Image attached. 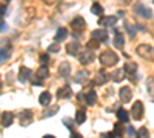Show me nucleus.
<instances>
[{
    "mask_svg": "<svg viewBox=\"0 0 154 138\" xmlns=\"http://www.w3.org/2000/svg\"><path fill=\"white\" fill-rule=\"evenodd\" d=\"M123 44H125V39H123L122 34H116L114 37V46L116 48H123Z\"/></svg>",
    "mask_w": 154,
    "mask_h": 138,
    "instance_id": "412c9836",
    "label": "nucleus"
},
{
    "mask_svg": "<svg viewBox=\"0 0 154 138\" xmlns=\"http://www.w3.org/2000/svg\"><path fill=\"white\" fill-rule=\"evenodd\" d=\"M45 3H54V2H57V0H43Z\"/></svg>",
    "mask_w": 154,
    "mask_h": 138,
    "instance_id": "a19ab883",
    "label": "nucleus"
},
{
    "mask_svg": "<svg viewBox=\"0 0 154 138\" xmlns=\"http://www.w3.org/2000/svg\"><path fill=\"white\" fill-rule=\"evenodd\" d=\"M120 100H122L123 103H128L131 100V97H133V92H131V89L128 86H123L122 89H120Z\"/></svg>",
    "mask_w": 154,
    "mask_h": 138,
    "instance_id": "423d86ee",
    "label": "nucleus"
},
{
    "mask_svg": "<svg viewBox=\"0 0 154 138\" xmlns=\"http://www.w3.org/2000/svg\"><path fill=\"white\" fill-rule=\"evenodd\" d=\"M146 89H148V94L151 97V100L154 101V77H149L146 81Z\"/></svg>",
    "mask_w": 154,
    "mask_h": 138,
    "instance_id": "2eb2a0df",
    "label": "nucleus"
},
{
    "mask_svg": "<svg viewBox=\"0 0 154 138\" xmlns=\"http://www.w3.org/2000/svg\"><path fill=\"white\" fill-rule=\"evenodd\" d=\"M31 117H32V114H31V111H25V112H20V121L23 123H29L31 121Z\"/></svg>",
    "mask_w": 154,
    "mask_h": 138,
    "instance_id": "6ab92c4d",
    "label": "nucleus"
},
{
    "mask_svg": "<svg viewBox=\"0 0 154 138\" xmlns=\"http://www.w3.org/2000/svg\"><path fill=\"white\" fill-rule=\"evenodd\" d=\"M106 80H108V75L105 74V71H99V74H97V78H96L97 84H103V83H106Z\"/></svg>",
    "mask_w": 154,
    "mask_h": 138,
    "instance_id": "aec40b11",
    "label": "nucleus"
},
{
    "mask_svg": "<svg viewBox=\"0 0 154 138\" xmlns=\"http://www.w3.org/2000/svg\"><path fill=\"white\" fill-rule=\"evenodd\" d=\"M136 137L137 138H149L148 129H146V128H140V129H139V132L136 133Z\"/></svg>",
    "mask_w": 154,
    "mask_h": 138,
    "instance_id": "c85d7f7f",
    "label": "nucleus"
},
{
    "mask_svg": "<svg viewBox=\"0 0 154 138\" xmlns=\"http://www.w3.org/2000/svg\"><path fill=\"white\" fill-rule=\"evenodd\" d=\"M126 29H128V32H130V34H131V35H134V28H133V26H130V25H126Z\"/></svg>",
    "mask_w": 154,
    "mask_h": 138,
    "instance_id": "e433bc0d",
    "label": "nucleus"
},
{
    "mask_svg": "<svg viewBox=\"0 0 154 138\" xmlns=\"http://www.w3.org/2000/svg\"><path fill=\"white\" fill-rule=\"evenodd\" d=\"M50 51L51 52H59V44H51V46H50Z\"/></svg>",
    "mask_w": 154,
    "mask_h": 138,
    "instance_id": "72a5a7b5",
    "label": "nucleus"
},
{
    "mask_svg": "<svg viewBox=\"0 0 154 138\" xmlns=\"http://www.w3.org/2000/svg\"><path fill=\"white\" fill-rule=\"evenodd\" d=\"M151 46H148V44H140V46L137 48V52H139V55H142V57H148L149 54H151Z\"/></svg>",
    "mask_w": 154,
    "mask_h": 138,
    "instance_id": "ddd939ff",
    "label": "nucleus"
},
{
    "mask_svg": "<svg viewBox=\"0 0 154 138\" xmlns=\"http://www.w3.org/2000/svg\"><path fill=\"white\" fill-rule=\"evenodd\" d=\"M97 46H99V42H97V40H94V39H93V40H89V42L88 43H86V48H88V49L89 51H93V49H96V48Z\"/></svg>",
    "mask_w": 154,
    "mask_h": 138,
    "instance_id": "7c9ffc66",
    "label": "nucleus"
},
{
    "mask_svg": "<svg viewBox=\"0 0 154 138\" xmlns=\"http://www.w3.org/2000/svg\"><path fill=\"white\" fill-rule=\"evenodd\" d=\"M39 103L43 104V106L50 104V103H51V94H50V92H43V94H40V97H39Z\"/></svg>",
    "mask_w": 154,
    "mask_h": 138,
    "instance_id": "dca6fc26",
    "label": "nucleus"
},
{
    "mask_svg": "<svg viewBox=\"0 0 154 138\" xmlns=\"http://www.w3.org/2000/svg\"><path fill=\"white\" fill-rule=\"evenodd\" d=\"M0 86H2V81H0Z\"/></svg>",
    "mask_w": 154,
    "mask_h": 138,
    "instance_id": "37998d69",
    "label": "nucleus"
},
{
    "mask_svg": "<svg viewBox=\"0 0 154 138\" xmlns=\"http://www.w3.org/2000/svg\"><path fill=\"white\" fill-rule=\"evenodd\" d=\"M125 78V71L123 69H117L114 74H112V80L114 81H122Z\"/></svg>",
    "mask_w": 154,
    "mask_h": 138,
    "instance_id": "4be33fe9",
    "label": "nucleus"
},
{
    "mask_svg": "<svg viewBox=\"0 0 154 138\" xmlns=\"http://www.w3.org/2000/svg\"><path fill=\"white\" fill-rule=\"evenodd\" d=\"M85 78H88V72H85V71H80V72L76 75V81H77V83H82Z\"/></svg>",
    "mask_w": 154,
    "mask_h": 138,
    "instance_id": "c756f323",
    "label": "nucleus"
},
{
    "mask_svg": "<svg viewBox=\"0 0 154 138\" xmlns=\"http://www.w3.org/2000/svg\"><path fill=\"white\" fill-rule=\"evenodd\" d=\"M66 35H68V29H66V28H60V29H57V32H56V40H57V42L65 40Z\"/></svg>",
    "mask_w": 154,
    "mask_h": 138,
    "instance_id": "a211bd4d",
    "label": "nucleus"
},
{
    "mask_svg": "<svg viewBox=\"0 0 154 138\" xmlns=\"http://www.w3.org/2000/svg\"><path fill=\"white\" fill-rule=\"evenodd\" d=\"M134 11L139 14V16H142L143 18H151L153 17V12L149 8H146V6H143L142 3H137L136 6H134Z\"/></svg>",
    "mask_w": 154,
    "mask_h": 138,
    "instance_id": "f03ea898",
    "label": "nucleus"
},
{
    "mask_svg": "<svg viewBox=\"0 0 154 138\" xmlns=\"http://www.w3.org/2000/svg\"><path fill=\"white\" fill-rule=\"evenodd\" d=\"M79 51H80V44H79L77 42H73V43H69L68 46H66V52H68L69 55H77Z\"/></svg>",
    "mask_w": 154,
    "mask_h": 138,
    "instance_id": "9b49d317",
    "label": "nucleus"
},
{
    "mask_svg": "<svg viewBox=\"0 0 154 138\" xmlns=\"http://www.w3.org/2000/svg\"><path fill=\"white\" fill-rule=\"evenodd\" d=\"M117 117H119V120L122 121V123H126V121H128V112H126L125 109H119V111H117Z\"/></svg>",
    "mask_w": 154,
    "mask_h": 138,
    "instance_id": "b1692460",
    "label": "nucleus"
},
{
    "mask_svg": "<svg viewBox=\"0 0 154 138\" xmlns=\"http://www.w3.org/2000/svg\"><path fill=\"white\" fill-rule=\"evenodd\" d=\"M79 60H80L82 65H86V63H91L94 60V54H93V51L86 49L85 52H82L80 55H79Z\"/></svg>",
    "mask_w": 154,
    "mask_h": 138,
    "instance_id": "20e7f679",
    "label": "nucleus"
},
{
    "mask_svg": "<svg viewBox=\"0 0 154 138\" xmlns=\"http://www.w3.org/2000/svg\"><path fill=\"white\" fill-rule=\"evenodd\" d=\"M29 77H31V71L28 68H25V66H22L20 72H19V81H20V83H25L26 80H29Z\"/></svg>",
    "mask_w": 154,
    "mask_h": 138,
    "instance_id": "1a4fd4ad",
    "label": "nucleus"
},
{
    "mask_svg": "<svg viewBox=\"0 0 154 138\" xmlns=\"http://www.w3.org/2000/svg\"><path fill=\"white\" fill-rule=\"evenodd\" d=\"M48 58H50V55H48V54L40 55V60H42V63H46V61H48Z\"/></svg>",
    "mask_w": 154,
    "mask_h": 138,
    "instance_id": "c9c22d12",
    "label": "nucleus"
},
{
    "mask_svg": "<svg viewBox=\"0 0 154 138\" xmlns=\"http://www.w3.org/2000/svg\"><path fill=\"white\" fill-rule=\"evenodd\" d=\"M91 12L96 14V16H102V14H103V8L99 5V3H94V5L91 6Z\"/></svg>",
    "mask_w": 154,
    "mask_h": 138,
    "instance_id": "a878e982",
    "label": "nucleus"
},
{
    "mask_svg": "<svg viewBox=\"0 0 154 138\" xmlns=\"http://www.w3.org/2000/svg\"><path fill=\"white\" fill-rule=\"evenodd\" d=\"M99 25H102V26H114L116 25V17H111V16L102 17L99 20Z\"/></svg>",
    "mask_w": 154,
    "mask_h": 138,
    "instance_id": "f8f14e48",
    "label": "nucleus"
},
{
    "mask_svg": "<svg viewBox=\"0 0 154 138\" xmlns=\"http://www.w3.org/2000/svg\"><path fill=\"white\" fill-rule=\"evenodd\" d=\"M96 100H97V95H96L94 91H89L85 97V101H86V104H89V106H93V104L96 103Z\"/></svg>",
    "mask_w": 154,
    "mask_h": 138,
    "instance_id": "f3484780",
    "label": "nucleus"
},
{
    "mask_svg": "<svg viewBox=\"0 0 154 138\" xmlns=\"http://www.w3.org/2000/svg\"><path fill=\"white\" fill-rule=\"evenodd\" d=\"M9 58V49H0V63L6 61Z\"/></svg>",
    "mask_w": 154,
    "mask_h": 138,
    "instance_id": "cd10ccee",
    "label": "nucleus"
},
{
    "mask_svg": "<svg viewBox=\"0 0 154 138\" xmlns=\"http://www.w3.org/2000/svg\"><path fill=\"white\" fill-rule=\"evenodd\" d=\"M108 34H106V31H103V29H96V31H93V39L94 40H97V42H106V37Z\"/></svg>",
    "mask_w": 154,
    "mask_h": 138,
    "instance_id": "6e6552de",
    "label": "nucleus"
},
{
    "mask_svg": "<svg viewBox=\"0 0 154 138\" xmlns=\"http://www.w3.org/2000/svg\"><path fill=\"white\" fill-rule=\"evenodd\" d=\"M85 118H86V115H85V111H77V114H76V123L77 124H82V123L85 121Z\"/></svg>",
    "mask_w": 154,
    "mask_h": 138,
    "instance_id": "393cba45",
    "label": "nucleus"
},
{
    "mask_svg": "<svg viewBox=\"0 0 154 138\" xmlns=\"http://www.w3.org/2000/svg\"><path fill=\"white\" fill-rule=\"evenodd\" d=\"M133 117L136 118V120H140L142 117H143V104H142V101H136L133 104Z\"/></svg>",
    "mask_w": 154,
    "mask_h": 138,
    "instance_id": "7ed1b4c3",
    "label": "nucleus"
},
{
    "mask_svg": "<svg viewBox=\"0 0 154 138\" xmlns=\"http://www.w3.org/2000/svg\"><path fill=\"white\" fill-rule=\"evenodd\" d=\"M37 77H39V78H42V80L48 77V68H46V66H42V68H40L39 71H37Z\"/></svg>",
    "mask_w": 154,
    "mask_h": 138,
    "instance_id": "bb28decb",
    "label": "nucleus"
},
{
    "mask_svg": "<svg viewBox=\"0 0 154 138\" xmlns=\"http://www.w3.org/2000/svg\"><path fill=\"white\" fill-rule=\"evenodd\" d=\"M3 31H6V23L3 20H0V32H3Z\"/></svg>",
    "mask_w": 154,
    "mask_h": 138,
    "instance_id": "f704fd0d",
    "label": "nucleus"
},
{
    "mask_svg": "<svg viewBox=\"0 0 154 138\" xmlns=\"http://www.w3.org/2000/svg\"><path fill=\"white\" fill-rule=\"evenodd\" d=\"M57 111H59V107H57V106H54V107H52V111H48V112H45V114H43V117H51V115L57 114Z\"/></svg>",
    "mask_w": 154,
    "mask_h": 138,
    "instance_id": "2f4dec72",
    "label": "nucleus"
},
{
    "mask_svg": "<svg viewBox=\"0 0 154 138\" xmlns=\"http://www.w3.org/2000/svg\"><path fill=\"white\" fill-rule=\"evenodd\" d=\"M43 138H56V137H54V135H45Z\"/></svg>",
    "mask_w": 154,
    "mask_h": 138,
    "instance_id": "79ce46f5",
    "label": "nucleus"
},
{
    "mask_svg": "<svg viewBox=\"0 0 154 138\" xmlns=\"http://www.w3.org/2000/svg\"><path fill=\"white\" fill-rule=\"evenodd\" d=\"M71 26H73V29L74 31H79V32H82L83 29L86 28V25H85V20L82 17H76L73 20V23H71Z\"/></svg>",
    "mask_w": 154,
    "mask_h": 138,
    "instance_id": "39448f33",
    "label": "nucleus"
},
{
    "mask_svg": "<svg viewBox=\"0 0 154 138\" xmlns=\"http://www.w3.org/2000/svg\"><path fill=\"white\" fill-rule=\"evenodd\" d=\"M71 138H83V137H82L80 133H77V132H73L71 133Z\"/></svg>",
    "mask_w": 154,
    "mask_h": 138,
    "instance_id": "58836bf2",
    "label": "nucleus"
},
{
    "mask_svg": "<svg viewBox=\"0 0 154 138\" xmlns=\"http://www.w3.org/2000/svg\"><path fill=\"white\" fill-rule=\"evenodd\" d=\"M5 5H2V6H0V16H3V14H5Z\"/></svg>",
    "mask_w": 154,
    "mask_h": 138,
    "instance_id": "ea45409f",
    "label": "nucleus"
},
{
    "mask_svg": "<svg viewBox=\"0 0 154 138\" xmlns=\"http://www.w3.org/2000/svg\"><path fill=\"white\" fill-rule=\"evenodd\" d=\"M60 75H63V77H68L69 75V72H71V66H69V63L68 61H63L62 65H60Z\"/></svg>",
    "mask_w": 154,
    "mask_h": 138,
    "instance_id": "4468645a",
    "label": "nucleus"
},
{
    "mask_svg": "<svg viewBox=\"0 0 154 138\" xmlns=\"http://www.w3.org/2000/svg\"><path fill=\"white\" fill-rule=\"evenodd\" d=\"M13 121H14L13 112H3V114H2V124L5 126V128L11 126V124H13Z\"/></svg>",
    "mask_w": 154,
    "mask_h": 138,
    "instance_id": "9d476101",
    "label": "nucleus"
},
{
    "mask_svg": "<svg viewBox=\"0 0 154 138\" xmlns=\"http://www.w3.org/2000/svg\"><path fill=\"white\" fill-rule=\"evenodd\" d=\"M136 69H137L136 63H131V61H128L125 65V68H123V71H125V72H128V74H134V72H136Z\"/></svg>",
    "mask_w": 154,
    "mask_h": 138,
    "instance_id": "5701e85b",
    "label": "nucleus"
},
{
    "mask_svg": "<svg viewBox=\"0 0 154 138\" xmlns=\"http://www.w3.org/2000/svg\"><path fill=\"white\" fill-rule=\"evenodd\" d=\"M128 135H130V137H134V135H136V133H134V129L131 128V126L128 128Z\"/></svg>",
    "mask_w": 154,
    "mask_h": 138,
    "instance_id": "4c0bfd02",
    "label": "nucleus"
},
{
    "mask_svg": "<svg viewBox=\"0 0 154 138\" xmlns=\"http://www.w3.org/2000/svg\"><path fill=\"white\" fill-rule=\"evenodd\" d=\"M42 78H39V77H36L34 80H32V84H34V86H42Z\"/></svg>",
    "mask_w": 154,
    "mask_h": 138,
    "instance_id": "473e14b6",
    "label": "nucleus"
},
{
    "mask_svg": "<svg viewBox=\"0 0 154 138\" xmlns=\"http://www.w3.org/2000/svg\"><path fill=\"white\" fill-rule=\"evenodd\" d=\"M71 95H73V91H71V88L68 86V84H66V86H62L57 91V97H59L60 100H62V98L66 100V98H69Z\"/></svg>",
    "mask_w": 154,
    "mask_h": 138,
    "instance_id": "0eeeda50",
    "label": "nucleus"
},
{
    "mask_svg": "<svg viewBox=\"0 0 154 138\" xmlns=\"http://www.w3.org/2000/svg\"><path fill=\"white\" fill-rule=\"evenodd\" d=\"M100 63H102L103 66H114L116 63L119 61V57L114 54V52H111V51H105L100 54Z\"/></svg>",
    "mask_w": 154,
    "mask_h": 138,
    "instance_id": "f257e3e1",
    "label": "nucleus"
}]
</instances>
